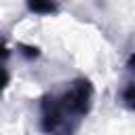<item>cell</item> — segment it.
I'll use <instances>...</instances> for the list:
<instances>
[{
	"label": "cell",
	"mask_w": 135,
	"mask_h": 135,
	"mask_svg": "<svg viewBox=\"0 0 135 135\" xmlns=\"http://www.w3.org/2000/svg\"><path fill=\"white\" fill-rule=\"evenodd\" d=\"M127 70L129 72H135V51L129 55V59H127Z\"/></svg>",
	"instance_id": "obj_6"
},
{
	"label": "cell",
	"mask_w": 135,
	"mask_h": 135,
	"mask_svg": "<svg viewBox=\"0 0 135 135\" xmlns=\"http://www.w3.org/2000/svg\"><path fill=\"white\" fill-rule=\"evenodd\" d=\"M118 99H120L122 108H127L129 112H135V80H129V82L122 84Z\"/></svg>",
	"instance_id": "obj_2"
},
{
	"label": "cell",
	"mask_w": 135,
	"mask_h": 135,
	"mask_svg": "<svg viewBox=\"0 0 135 135\" xmlns=\"http://www.w3.org/2000/svg\"><path fill=\"white\" fill-rule=\"evenodd\" d=\"M8 57H11V49L6 46V38L0 36V65H4L8 61Z\"/></svg>",
	"instance_id": "obj_5"
},
{
	"label": "cell",
	"mask_w": 135,
	"mask_h": 135,
	"mask_svg": "<svg viewBox=\"0 0 135 135\" xmlns=\"http://www.w3.org/2000/svg\"><path fill=\"white\" fill-rule=\"evenodd\" d=\"M95 86L91 78L76 76L59 89L38 97V122L44 135H76L93 110Z\"/></svg>",
	"instance_id": "obj_1"
},
{
	"label": "cell",
	"mask_w": 135,
	"mask_h": 135,
	"mask_svg": "<svg viewBox=\"0 0 135 135\" xmlns=\"http://www.w3.org/2000/svg\"><path fill=\"white\" fill-rule=\"evenodd\" d=\"M8 84H11V72H8L6 65H0V97H2V93L6 91Z\"/></svg>",
	"instance_id": "obj_4"
},
{
	"label": "cell",
	"mask_w": 135,
	"mask_h": 135,
	"mask_svg": "<svg viewBox=\"0 0 135 135\" xmlns=\"http://www.w3.org/2000/svg\"><path fill=\"white\" fill-rule=\"evenodd\" d=\"M25 6L34 15H55V13H59V4H55V2H27Z\"/></svg>",
	"instance_id": "obj_3"
}]
</instances>
